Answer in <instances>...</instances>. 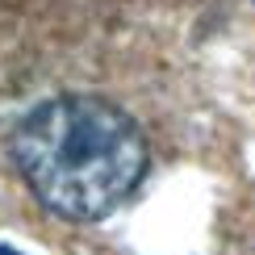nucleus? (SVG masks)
<instances>
[{
  "mask_svg": "<svg viewBox=\"0 0 255 255\" xmlns=\"http://www.w3.org/2000/svg\"><path fill=\"white\" fill-rule=\"evenodd\" d=\"M0 255H21V251H13V247H0Z\"/></svg>",
  "mask_w": 255,
  "mask_h": 255,
  "instance_id": "2",
  "label": "nucleus"
},
{
  "mask_svg": "<svg viewBox=\"0 0 255 255\" xmlns=\"http://www.w3.org/2000/svg\"><path fill=\"white\" fill-rule=\"evenodd\" d=\"M13 163L50 214L101 222L142 184L151 151L126 109L105 97H50L13 134Z\"/></svg>",
  "mask_w": 255,
  "mask_h": 255,
  "instance_id": "1",
  "label": "nucleus"
}]
</instances>
